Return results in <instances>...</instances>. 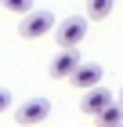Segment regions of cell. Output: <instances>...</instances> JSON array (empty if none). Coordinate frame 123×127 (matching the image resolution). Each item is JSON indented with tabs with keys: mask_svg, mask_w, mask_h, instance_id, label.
I'll use <instances>...</instances> for the list:
<instances>
[{
	"mask_svg": "<svg viewBox=\"0 0 123 127\" xmlns=\"http://www.w3.org/2000/svg\"><path fill=\"white\" fill-rule=\"evenodd\" d=\"M76 65H80V55H76V47H62V51L54 55V62H51V73H54V76H69Z\"/></svg>",
	"mask_w": 123,
	"mask_h": 127,
	"instance_id": "5",
	"label": "cell"
},
{
	"mask_svg": "<svg viewBox=\"0 0 123 127\" xmlns=\"http://www.w3.org/2000/svg\"><path fill=\"white\" fill-rule=\"evenodd\" d=\"M47 116H51V102H47V98H29V102H22V105L15 109V120H18L22 127L44 124Z\"/></svg>",
	"mask_w": 123,
	"mask_h": 127,
	"instance_id": "2",
	"label": "cell"
},
{
	"mask_svg": "<svg viewBox=\"0 0 123 127\" xmlns=\"http://www.w3.org/2000/svg\"><path fill=\"white\" fill-rule=\"evenodd\" d=\"M109 102H112V95H109V91H101V87H94V91H91V87H87V95H83V113L98 116V113H101Z\"/></svg>",
	"mask_w": 123,
	"mask_h": 127,
	"instance_id": "6",
	"label": "cell"
},
{
	"mask_svg": "<svg viewBox=\"0 0 123 127\" xmlns=\"http://www.w3.org/2000/svg\"><path fill=\"white\" fill-rule=\"evenodd\" d=\"M69 84H73V87H80V91L98 87V84H101V65H94V62H80V65L69 73Z\"/></svg>",
	"mask_w": 123,
	"mask_h": 127,
	"instance_id": "4",
	"label": "cell"
},
{
	"mask_svg": "<svg viewBox=\"0 0 123 127\" xmlns=\"http://www.w3.org/2000/svg\"><path fill=\"white\" fill-rule=\"evenodd\" d=\"M7 105H11V91H4V87H0V113H4Z\"/></svg>",
	"mask_w": 123,
	"mask_h": 127,
	"instance_id": "10",
	"label": "cell"
},
{
	"mask_svg": "<svg viewBox=\"0 0 123 127\" xmlns=\"http://www.w3.org/2000/svg\"><path fill=\"white\" fill-rule=\"evenodd\" d=\"M87 11H91V18H105L112 11V0H87Z\"/></svg>",
	"mask_w": 123,
	"mask_h": 127,
	"instance_id": "8",
	"label": "cell"
},
{
	"mask_svg": "<svg viewBox=\"0 0 123 127\" xmlns=\"http://www.w3.org/2000/svg\"><path fill=\"white\" fill-rule=\"evenodd\" d=\"M83 36H87V22L80 15H73L58 26V44L62 47H76V44H83Z\"/></svg>",
	"mask_w": 123,
	"mask_h": 127,
	"instance_id": "3",
	"label": "cell"
},
{
	"mask_svg": "<svg viewBox=\"0 0 123 127\" xmlns=\"http://www.w3.org/2000/svg\"><path fill=\"white\" fill-rule=\"evenodd\" d=\"M94 120H98V127H116V124H123V102H109Z\"/></svg>",
	"mask_w": 123,
	"mask_h": 127,
	"instance_id": "7",
	"label": "cell"
},
{
	"mask_svg": "<svg viewBox=\"0 0 123 127\" xmlns=\"http://www.w3.org/2000/svg\"><path fill=\"white\" fill-rule=\"evenodd\" d=\"M120 102H123V95H120Z\"/></svg>",
	"mask_w": 123,
	"mask_h": 127,
	"instance_id": "12",
	"label": "cell"
},
{
	"mask_svg": "<svg viewBox=\"0 0 123 127\" xmlns=\"http://www.w3.org/2000/svg\"><path fill=\"white\" fill-rule=\"evenodd\" d=\"M0 4H4L11 15H25V11H33V0H0Z\"/></svg>",
	"mask_w": 123,
	"mask_h": 127,
	"instance_id": "9",
	"label": "cell"
},
{
	"mask_svg": "<svg viewBox=\"0 0 123 127\" xmlns=\"http://www.w3.org/2000/svg\"><path fill=\"white\" fill-rule=\"evenodd\" d=\"M116 127H123V124H116Z\"/></svg>",
	"mask_w": 123,
	"mask_h": 127,
	"instance_id": "11",
	"label": "cell"
},
{
	"mask_svg": "<svg viewBox=\"0 0 123 127\" xmlns=\"http://www.w3.org/2000/svg\"><path fill=\"white\" fill-rule=\"evenodd\" d=\"M51 29H54V15H51V11H25L22 22H18V33L25 40H40L44 33H51Z\"/></svg>",
	"mask_w": 123,
	"mask_h": 127,
	"instance_id": "1",
	"label": "cell"
}]
</instances>
